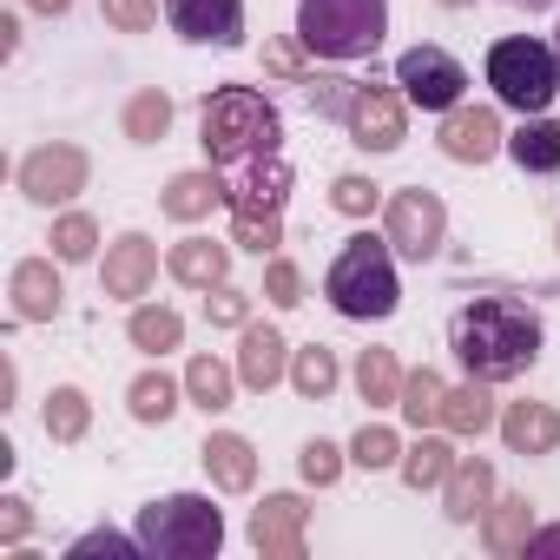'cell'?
<instances>
[{
  "mask_svg": "<svg viewBox=\"0 0 560 560\" xmlns=\"http://www.w3.org/2000/svg\"><path fill=\"white\" fill-rule=\"evenodd\" d=\"M448 350L481 383H514L540 363V311L521 298H475L448 317Z\"/></svg>",
  "mask_w": 560,
  "mask_h": 560,
  "instance_id": "1",
  "label": "cell"
},
{
  "mask_svg": "<svg viewBox=\"0 0 560 560\" xmlns=\"http://www.w3.org/2000/svg\"><path fill=\"white\" fill-rule=\"evenodd\" d=\"M324 298H330V311L350 317V324H383V317H396V304H402L396 244L376 237V231L343 237V250H337V264H330V277H324Z\"/></svg>",
  "mask_w": 560,
  "mask_h": 560,
  "instance_id": "2",
  "label": "cell"
},
{
  "mask_svg": "<svg viewBox=\"0 0 560 560\" xmlns=\"http://www.w3.org/2000/svg\"><path fill=\"white\" fill-rule=\"evenodd\" d=\"M198 145L211 165H244L264 152H284V113L257 86H218L198 113Z\"/></svg>",
  "mask_w": 560,
  "mask_h": 560,
  "instance_id": "3",
  "label": "cell"
},
{
  "mask_svg": "<svg viewBox=\"0 0 560 560\" xmlns=\"http://www.w3.org/2000/svg\"><path fill=\"white\" fill-rule=\"evenodd\" d=\"M389 34V0H298V40L317 60H370Z\"/></svg>",
  "mask_w": 560,
  "mask_h": 560,
  "instance_id": "4",
  "label": "cell"
},
{
  "mask_svg": "<svg viewBox=\"0 0 560 560\" xmlns=\"http://www.w3.org/2000/svg\"><path fill=\"white\" fill-rule=\"evenodd\" d=\"M139 540L159 560H211L224 547V508L211 494H159L139 508Z\"/></svg>",
  "mask_w": 560,
  "mask_h": 560,
  "instance_id": "5",
  "label": "cell"
},
{
  "mask_svg": "<svg viewBox=\"0 0 560 560\" xmlns=\"http://www.w3.org/2000/svg\"><path fill=\"white\" fill-rule=\"evenodd\" d=\"M488 86H494V100H501L508 113H521V119L547 113L553 93H560V54H553V40H534V34L494 40V47H488Z\"/></svg>",
  "mask_w": 560,
  "mask_h": 560,
  "instance_id": "6",
  "label": "cell"
},
{
  "mask_svg": "<svg viewBox=\"0 0 560 560\" xmlns=\"http://www.w3.org/2000/svg\"><path fill=\"white\" fill-rule=\"evenodd\" d=\"M383 237H389L409 264H429V257L448 244V205H442L429 185H402V191H389V205H383Z\"/></svg>",
  "mask_w": 560,
  "mask_h": 560,
  "instance_id": "7",
  "label": "cell"
},
{
  "mask_svg": "<svg viewBox=\"0 0 560 560\" xmlns=\"http://www.w3.org/2000/svg\"><path fill=\"white\" fill-rule=\"evenodd\" d=\"M396 86H402V100L422 106V113H455V106L468 100V67H462L448 47H409V54L396 60Z\"/></svg>",
  "mask_w": 560,
  "mask_h": 560,
  "instance_id": "8",
  "label": "cell"
},
{
  "mask_svg": "<svg viewBox=\"0 0 560 560\" xmlns=\"http://www.w3.org/2000/svg\"><path fill=\"white\" fill-rule=\"evenodd\" d=\"M86 178H93V159H86L73 139L34 145V152L21 159V191H27L34 205H73V198L86 191Z\"/></svg>",
  "mask_w": 560,
  "mask_h": 560,
  "instance_id": "9",
  "label": "cell"
},
{
  "mask_svg": "<svg viewBox=\"0 0 560 560\" xmlns=\"http://www.w3.org/2000/svg\"><path fill=\"white\" fill-rule=\"evenodd\" d=\"M291 185H298V172H291L284 152L244 159V165H231V178H224V211H231V218H237V211H250V218H284Z\"/></svg>",
  "mask_w": 560,
  "mask_h": 560,
  "instance_id": "10",
  "label": "cell"
},
{
  "mask_svg": "<svg viewBox=\"0 0 560 560\" xmlns=\"http://www.w3.org/2000/svg\"><path fill=\"white\" fill-rule=\"evenodd\" d=\"M343 126H350V139H357L363 152H396V145L409 139V100H402L396 86H357Z\"/></svg>",
  "mask_w": 560,
  "mask_h": 560,
  "instance_id": "11",
  "label": "cell"
},
{
  "mask_svg": "<svg viewBox=\"0 0 560 560\" xmlns=\"http://www.w3.org/2000/svg\"><path fill=\"white\" fill-rule=\"evenodd\" d=\"M435 145H442V159H455V165H488L494 152H508V132H501V113L494 106H455V113H442V132H435Z\"/></svg>",
  "mask_w": 560,
  "mask_h": 560,
  "instance_id": "12",
  "label": "cell"
},
{
  "mask_svg": "<svg viewBox=\"0 0 560 560\" xmlns=\"http://www.w3.org/2000/svg\"><path fill=\"white\" fill-rule=\"evenodd\" d=\"M304 527H311L304 494H264L250 508V547L264 560H304Z\"/></svg>",
  "mask_w": 560,
  "mask_h": 560,
  "instance_id": "13",
  "label": "cell"
},
{
  "mask_svg": "<svg viewBox=\"0 0 560 560\" xmlns=\"http://www.w3.org/2000/svg\"><path fill=\"white\" fill-rule=\"evenodd\" d=\"M165 21L191 47H244V0H165Z\"/></svg>",
  "mask_w": 560,
  "mask_h": 560,
  "instance_id": "14",
  "label": "cell"
},
{
  "mask_svg": "<svg viewBox=\"0 0 560 560\" xmlns=\"http://www.w3.org/2000/svg\"><path fill=\"white\" fill-rule=\"evenodd\" d=\"M152 277H159V244H152L145 231H119V237L106 244V264H100V284H106V298H119V304H139V298L152 291Z\"/></svg>",
  "mask_w": 560,
  "mask_h": 560,
  "instance_id": "15",
  "label": "cell"
},
{
  "mask_svg": "<svg viewBox=\"0 0 560 560\" xmlns=\"http://www.w3.org/2000/svg\"><path fill=\"white\" fill-rule=\"evenodd\" d=\"M8 298H14V324H54L67 311V284H60L54 257H21L8 277Z\"/></svg>",
  "mask_w": 560,
  "mask_h": 560,
  "instance_id": "16",
  "label": "cell"
},
{
  "mask_svg": "<svg viewBox=\"0 0 560 560\" xmlns=\"http://www.w3.org/2000/svg\"><path fill=\"white\" fill-rule=\"evenodd\" d=\"M291 343H284V330H270V324H244V337H237V383L250 389V396H264V389H277L291 376Z\"/></svg>",
  "mask_w": 560,
  "mask_h": 560,
  "instance_id": "17",
  "label": "cell"
},
{
  "mask_svg": "<svg viewBox=\"0 0 560 560\" xmlns=\"http://www.w3.org/2000/svg\"><path fill=\"white\" fill-rule=\"evenodd\" d=\"M224 205V165H198V172H178L165 191H159V211L172 224H198Z\"/></svg>",
  "mask_w": 560,
  "mask_h": 560,
  "instance_id": "18",
  "label": "cell"
},
{
  "mask_svg": "<svg viewBox=\"0 0 560 560\" xmlns=\"http://www.w3.org/2000/svg\"><path fill=\"white\" fill-rule=\"evenodd\" d=\"M165 270L178 277L185 291H218L231 284V244H211V237H178L165 250Z\"/></svg>",
  "mask_w": 560,
  "mask_h": 560,
  "instance_id": "19",
  "label": "cell"
},
{
  "mask_svg": "<svg viewBox=\"0 0 560 560\" xmlns=\"http://www.w3.org/2000/svg\"><path fill=\"white\" fill-rule=\"evenodd\" d=\"M494 429L514 455H553L560 448V409L553 402H508Z\"/></svg>",
  "mask_w": 560,
  "mask_h": 560,
  "instance_id": "20",
  "label": "cell"
},
{
  "mask_svg": "<svg viewBox=\"0 0 560 560\" xmlns=\"http://www.w3.org/2000/svg\"><path fill=\"white\" fill-rule=\"evenodd\" d=\"M198 455H205L211 488H224V494H250V488H257V448H250L237 429H218Z\"/></svg>",
  "mask_w": 560,
  "mask_h": 560,
  "instance_id": "21",
  "label": "cell"
},
{
  "mask_svg": "<svg viewBox=\"0 0 560 560\" xmlns=\"http://www.w3.org/2000/svg\"><path fill=\"white\" fill-rule=\"evenodd\" d=\"M488 501H494V462L462 455V462H455V475L442 481V514H448L455 527H468L475 514H488Z\"/></svg>",
  "mask_w": 560,
  "mask_h": 560,
  "instance_id": "22",
  "label": "cell"
},
{
  "mask_svg": "<svg viewBox=\"0 0 560 560\" xmlns=\"http://www.w3.org/2000/svg\"><path fill=\"white\" fill-rule=\"evenodd\" d=\"M508 159L527 178H553L560 172V119H547V113L521 119V132H508Z\"/></svg>",
  "mask_w": 560,
  "mask_h": 560,
  "instance_id": "23",
  "label": "cell"
},
{
  "mask_svg": "<svg viewBox=\"0 0 560 560\" xmlns=\"http://www.w3.org/2000/svg\"><path fill=\"white\" fill-rule=\"evenodd\" d=\"M488 389H494V383H481V376H468L462 389H448V396H442V429H448V435H488V429L501 422V409H494Z\"/></svg>",
  "mask_w": 560,
  "mask_h": 560,
  "instance_id": "24",
  "label": "cell"
},
{
  "mask_svg": "<svg viewBox=\"0 0 560 560\" xmlns=\"http://www.w3.org/2000/svg\"><path fill=\"white\" fill-rule=\"evenodd\" d=\"M527 534H534V501L527 494H501V501H488V514H481V540H488V553H521L527 547Z\"/></svg>",
  "mask_w": 560,
  "mask_h": 560,
  "instance_id": "25",
  "label": "cell"
},
{
  "mask_svg": "<svg viewBox=\"0 0 560 560\" xmlns=\"http://www.w3.org/2000/svg\"><path fill=\"white\" fill-rule=\"evenodd\" d=\"M455 462H462V455H455L448 435H422V429H416V442L402 448V481H409L416 494H422V488H442V481L455 475Z\"/></svg>",
  "mask_w": 560,
  "mask_h": 560,
  "instance_id": "26",
  "label": "cell"
},
{
  "mask_svg": "<svg viewBox=\"0 0 560 560\" xmlns=\"http://www.w3.org/2000/svg\"><path fill=\"white\" fill-rule=\"evenodd\" d=\"M119 126H126L132 145H159V139L172 132V93H165V86H139V93L126 100Z\"/></svg>",
  "mask_w": 560,
  "mask_h": 560,
  "instance_id": "27",
  "label": "cell"
},
{
  "mask_svg": "<svg viewBox=\"0 0 560 560\" xmlns=\"http://www.w3.org/2000/svg\"><path fill=\"white\" fill-rule=\"evenodd\" d=\"M185 396H191V409L218 416V409H231V396H237V370L218 363V357H191V363H185Z\"/></svg>",
  "mask_w": 560,
  "mask_h": 560,
  "instance_id": "28",
  "label": "cell"
},
{
  "mask_svg": "<svg viewBox=\"0 0 560 560\" xmlns=\"http://www.w3.org/2000/svg\"><path fill=\"white\" fill-rule=\"evenodd\" d=\"M126 337H132V350L165 357V350H178V343H185V317H178V311H165V304H139V311L126 317Z\"/></svg>",
  "mask_w": 560,
  "mask_h": 560,
  "instance_id": "29",
  "label": "cell"
},
{
  "mask_svg": "<svg viewBox=\"0 0 560 560\" xmlns=\"http://www.w3.org/2000/svg\"><path fill=\"white\" fill-rule=\"evenodd\" d=\"M402 363H396V350H363L357 357V389H363V402L370 409H396L402 402Z\"/></svg>",
  "mask_w": 560,
  "mask_h": 560,
  "instance_id": "30",
  "label": "cell"
},
{
  "mask_svg": "<svg viewBox=\"0 0 560 560\" xmlns=\"http://www.w3.org/2000/svg\"><path fill=\"white\" fill-rule=\"evenodd\" d=\"M126 409H132V422L159 429V422H172V416H178V383H172L165 370H139V376H132V389H126Z\"/></svg>",
  "mask_w": 560,
  "mask_h": 560,
  "instance_id": "31",
  "label": "cell"
},
{
  "mask_svg": "<svg viewBox=\"0 0 560 560\" xmlns=\"http://www.w3.org/2000/svg\"><path fill=\"white\" fill-rule=\"evenodd\" d=\"M86 429H93V402H86V389L60 383V389L47 396V435H54V442H86Z\"/></svg>",
  "mask_w": 560,
  "mask_h": 560,
  "instance_id": "32",
  "label": "cell"
},
{
  "mask_svg": "<svg viewBox=\"0 0 560 560\" xmlns=\"http://www.w3.org/2000/svg\"><path fill=\"white\" fill-rule=\"evenodd\" d=\"M337 376H343V370H337V350H324V343H311V350L291 357V389L311 396V402H324V396L337 389Z\"/></svg>",
  "mask_w": 560,
  "mask_h": 560,
  "instance_id": "33",
  "label": "cell"
},
{
  "mask_svg": "<svg viewBox=\"0 0 560 560\" xmlns=\"http://www.w3.org/2000/svg\"><path fill=\"white\" fill-rule=\"evenodd\" d=\"M442 396H448V383H442L435 370H409V376H402V402H396V409H402L416 429H435V422H442Z\"/></svg>",
  "mask_w": 560,
  "mask_h": 560,
  "instance_id": "34",
  "label": "cell"
},
{
  "mask_svg": "<svg viewBox=\"0 0 560 560\" xmlns=\"http://www.w3.org/2000/svg\"><path fill=\"white\" fill-rule=\"evenodd\" d=\"M350 462H357V468H370V475H376V468H402V435H396V429H383V422H363V429H357V442H350Z\"/></svg>",
  "mask_w": 560,
  "mask_h": 560,
  "instance_id": "35",
  "label": "cell"
},
{
  "mask_svg": "<svg viewBox=\"0 0 560 560\" xmlns=\"http://www.w3.org/2000/svg\"><path fill=\"white\" fill-rule=\"evenodd\" d=\"M93 250H100V224H93L86 211H67V218L54 224V257H60V264H86Z\"/></svg>",
  "mask_w": 560,
  "mask_h": 560,
  "instance_id": "36",
  "label": "cell"
},
{
  "mask_svg": "<svg viewBox=\"0 0 560 560\" xmlns=\"http://www.w3.org/2000/svg\"><path fill=\"white\" fill-rule=\"evenodd\" d=\"M330 205H337L343 218H370V211L383 205V185H376V178H363V172H343V178L330 185Z\"/></svg>",
  "mask_w": 560,
  "mask_h": 560,
  "instance_id": "37",
  "label": "cell"
},
{
  "mask_svg": "<svg viewBox=\"0 0 560 560\" xmlns=\"http://www.w3.org/2000/svg\"><path fill=\"white\" fill-rule=\"evenodd\" d=\"M264 298H270L277 311H298V304H304V270H298L291 257H270V264H264Z\"/></svg>",
  "mask_w": 560,
  "mask_h": 560,
  "instance_id": "38",
  "label": "cell"
},
{
  "mask_svg": "<svg viewBox=\"0 0 560 560\" xmlns=\"http://www.w3.org/2000/svg\"><path fill=\"white\" fill-rule=\"evenodd\" d=\"M231 244H244V250L270 257L277 244H284V218H250V211H237V218H231Z\"/></svg>",
  "mask_w": 560,
  "mask_h": 560,
  "instance_id": "39",
  "label": "cell"
},
{
  "mask_svg": "<svg viewBox=\"0 0 560 560\" xmlns=\"http://www.w3.org/2000/svg\"><path fill=\"white\" fill-rule=\"evenodd\" d=\"M100 14L113 34H152L159 27V0H100Z\"/></svg>",
  "mask_w": 560,
  "mask_h": 560,
  "instance_id": "40",
  "label": "cell"
},
{
  "mask_svg": "<svg viewBox=\"0 0 560 560\" xmlns=\"http://www.w3.org/2000/svg\"><path fill=\"white\" fill-rule=\"evenodd\" d=\"M298 468H304V481H311V488H330V481L343 475V448L317 435V442H304V455H298Z\"/></svg>",
  "mask_w": 560,
  "mask_h": 560,
  "instance_id": "41",
  "label": "cell"
},
{
  "mask_svg": "<svg viewBox=\"0 0 560 560\" xmlns=\"http://www.w3.org/2000/svg\"><path fill=\"white\" fill-rule=\"evenodd\" d=\"M205 311H211V324H218V330H244V324H250V298H244V291H231V284H218V291L205 298Z\"/></svg>",
  "mask_w": 560,
  "mask_h": 560,
  "instance_id": "42",
  "label": "cell"
},
{
  "mask_svg": "<svg viewBox=\"0 0 560 560\" xmlns=\"http://www.w3.org/2000/svg\"><path fill=\"white\" fill-rule=\"evenodd\" d=\"M67 553H73V560H80V553H145V540H139V534L126 540V534H113V527H93V534H80Z\"/></svg>",
  "mask_w": 560,
  "mask_h": 560,
  "instance_id": "43",
  "label": "cell"
},
{
  "mask_svg": "<svg viewBox=\"0 0 560 560\" xmlns=\"http://www.w3.org/2000/svg\"><path fill=\"white\" fill-rule=\"evenodd\" d=\"M298 47H304V40H298ZM298 47H284V40H270V47H264V60H270L277 73H284V80H304V86H311V67H304V54H298Z\"/></svg>",
  "mask_w": 560,
  "mask_h": 560,
  "instance_id": "44",
  "label": "cell"
},
{
  "mask_svg": "<svg viewBox=\"0 0 560 560\" xmlns=\"http://www.w3.org/2000/svg\"><path fill=\"white\" fill-rule=\"evenodd\" d=\"M34 527V514H27V501L21 494H8V501H0V540H21Z\"/></svg>",
  "mask_w": 560,
  "mask_h": 560,
  "instance_id": "45",
  "label": "cell"
},
{
  "mask_svg": "<svg viewBox=\"0 0 560 560\" xmlns=\"http://www.w3.org/2000/svg\"><path fill=\"white\" fill-rule=\"evenodd\" d=\"M521 553H527V560H553V553H560V521H553V527H534Z\"/></svg>",
  "mask_w": 560,
  "mask_h": 560,
  "instance_id": "46",
  "label": "cell"
},
{
  "mask_svg": "<svg viewBox=\"0 0 560 560\" xmlns=\"http://www.w3.org/2000/svg\"><path fill=\"white\" fill-rule=\"evenodd\" d=\"M14 47H21V21L8 14V21H0V54H14Z\"/></svg>",
  "mask_w": 560,
  "mask_h": 560,
  "instance_id": "47",
  "label": "cell"
},
{
  "mask_svg": "<svg viewBox=\"0 0 560 560\" xmlns=\"http://www.w3.org/2000/svg\"><path fill=\"white\" fill-rule=\"evenodd\" d=\"M27 8H34V14H67L73 0H27Z\"/></svg>",
  "mask_w": 560,
  "mask_h": 560,
  "instance_id": "48",
  "label": "cell"
},
{
  "mask_svg": "<svg viewBox=\"0 0 560 560\" xmlns=\"http://www.w3.org/2000/svg\"><path fill=\"white\" fill-rule=\"evenodd\" d=\"M508 8H527V14H540V8H553V0H508Z\"/></svg>",
  "mask_w": 560,
  "mask_h": 560,
  "instance_id": "49",
  "label": "cell"
},
{
  "mask_svg": "<svg viewBox=\"0 0 560 560\" xmlns=\"http://www.w3.org/2000/svg\"><path fill=\"white\" fill-rule=\"evenodd\" d=\"M442 8H475V0H442Z\"/></svg>",
  "mask_w": 560,
  "mask_h": 560,
  "instance_id": "50",
  "label": "cell"
},
{
  "mask_svg": "<svg viewBox=\"0 0 560 560\" xmlns=\"http://www.w3.org/2000/svg\"><path fill=\"white\" fill-rule=\"evenodd\" d=\"M553 54H560V27H553Z\"/></svg>",
  "mask_w": 560,
  "mask_h": 560,
  "instance_id": "51",
  "label": "cell"
}]
</instances>
